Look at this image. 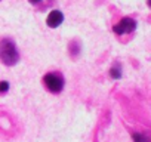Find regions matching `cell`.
<instances>
[{"instance_id":"5","label":"cell","mask_w":151,"mask_h":142,"mask_svg":"<svg viewBox=\"0 0 151 142\" xmlns=\"http://www.w3.org/2000/svg\"><path fill=\"white\" fill-rule=\"evenodd\" d=\"M110 74H111L113 79H120V77H122V70H120V67H119V65H117V67H113L111 71H110Z\"/></svg>"},{"instance_id":"7","label":"cell","mask_w":151,"mask_h":142,"mask_svg":"<svg viewBox=\"0 0 151 142\" xmlns=\"http://www.w3.org/2000/svg\"><path fill=\"white\" fill-rule=\"evenodd\" d=\"M9 90V83L8 82H0V93H6Z\"/></svg>"},{"instance_id":"2","label":"cell","mask_w":151,"mask_h":142,"mask_svg":"<svg viewBox=\"0 0 151 142\" xmlns=\"http://www.w3.org/2000/svg\"><path fill=\"white\" fill-rule=\"evenodd\" d=\"M43 83L52 93H59L64 89V79H62V76H59L56 73L46 74L43 79Z\"/></svg>"},{"instance_id":"8","label":"cell","mask_w":151,"mask_h":142,"mask_svg":"<svg viewBox=\"0 0 151 142\" xmlns=\"http://www.w3.org/2000/svg\"><path fill=\"white\" fill-rule=\"evenodd\" d=\"M30 2H33V3H37V2H40V0H30Z\"/></svg>"},{"instance_id":"4","label":"cell","mask_w":151,"mask_h":142,"mask_svg":"<svg viewBox=\"0 0 151 142\" xmlns=\"http://www.w3.org/2000/svg\"><path fill=\"white\" fill-rule=\"evenodd\" d=\"M62 21H64V15H62V12H59V11H52V12L47 15V19H46V22H47V25H49L50 28L59 27V25L62 24Z\"/></svg>"},{"instance_id":"3","label":"cell","mask_w":151,"mask_h":142,"mask_svg":"<svg viewBox=\"0 0 151 142\" xmlns=\"http://www.w3.org/2000/svg\"><path fill=\"white\" fill-rule=\"evenodd\" d=\"M135 28H136V21H133L132 18H123L119 24L114 25V33L126 34V33H132Z\"/></svg>"},{"instance_id":"6","label":"cell","mask_w":151,"mask_h":142,"mask_svg":"<svg viewBox=\"0 0 151 142\" xmlns=\"http://www.w3.org/2000/svg\"><path fill=\"white\" fill-rule=\"evenodd\" d=\"M133 141L135 142H150V139L142 133H133Z\"/></svg>"},{"instance_id":"1","label":"cell","mask_w":151,"mask_h":142,"mask_svg":"<svg viewBox=\"0 0 151 142\" xmlns=\"http://www.w3.org/2000/svg\"><path fill=\"white\" fill-rule=\"evenodd\" d=\"M0 59L6 65H15L19 59V53L17 50V46L12 40L3 39L0 42Z\"/></svg>"}]
</instances>
